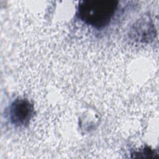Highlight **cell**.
Returning a JSON list of instances; mask_svg holds the SVG:
<instances>
[{"mask_svg":"<svg viewBox=\"0 0 159 159\" xmlns=\"http://www.w3.org/2000/svg\"><path fill=\"white\" fill-rule=\"evenodd\" d=\"M118 5L116 0H85L78 6L77 16L85 24L95 28L107 25L112 19Z\"/></svg>","mask_w":159,"mask_h":159,"instance_id":"6da1fadb","label":"cell"},{"mask_svg":"<svg viewBox=\"0 0 159 159\" xmlns=\"http://www.w3.org/2000/svg\"><path fill=\"white\" fill-rule=\"evenodd\" d=\"M34 114V106L25 99H17L11 105L9 119L11 123L16 126L27 124Z\"/></svg>","mask_w":159,"mask_h":159,"instance_id":"7a4b0ae2","label":"cell"}]
</instances>
